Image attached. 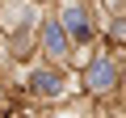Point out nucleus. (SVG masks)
<instances>
[{"label": "nucleus", "instance_id": "1", "mask_svg": "<svg viewBox=\"0 0 126 118\" xmlns=\"http://www.w3.org/2000/svg\"><path fill=\"white\" fill-rule=\"evenodd\" d=\"M88 84H93V89H109V84H113V63H109V59H97V63H93Z\"/></svg>", "mask_w": 126, "mask_h": 118}, {"label": "nucleus", "instance_id": "2", "mask_svg": "<svg viewBox=\"0 0 126 118\" xmlns=\"http://www.w3.org/2000/svg\"><path fill=\"white\" fill-rule=\"evenodd\" d=\"M63 21H67V30H72V34H76V38H80V42H84V38H88V21H84V13H80V9H76V4H72V9H67V13H63Z\"/></svg>", "mask_w": 126, "mask_h": 118}, {"label": "nucleus", "instance_id": "3", "mask_svg": "<svg viewBox=\"0 0 126 118\" xmlns=\"http://www.w3.org/2000/svg\"><path fill=\"white\" fill-rule=\"evenodd\" d=\"M34 89L46 93V97H55V93H63V80H59L55 72H38V76H34Z\"/></svg>", "mask_w": 126, "mask_h": 118}, {"label": "nucleus", "instance_id": "4", "mask_svg": "<svg viewBox=\"0 0 126 118\" xmlns=\"http://www.w3.org/2000/svg\"><path fill=\"white\" fill-rule=\"evenodd\" d=\"M46 46H50V55H63V38H59L55 25H46Z\"/></svg>", "mask_w": 126, "mask_h": 118}]
</instances>
